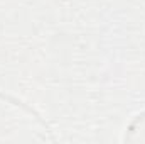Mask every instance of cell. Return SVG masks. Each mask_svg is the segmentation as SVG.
I'll return each instance as SVG.
<instances>
[{"label": "cell", "mask_w": 145, "mask_h": 144, "mask_svg": "<svg viewBox=\"0 0 145 144\" xmlns=\"http://www.w3.org/2000/svg\"><path fill=\"white\" fill-rule=\"evenodd\" d=\"M127 131L128 136H125V141H145V112L133 117Z\"/></svg>", "instance_id": "cell-1"}]
</instances>
